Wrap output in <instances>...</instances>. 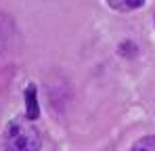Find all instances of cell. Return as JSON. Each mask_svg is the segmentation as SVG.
I'll return each instance as SVG.
<instances>
[{"label":"cell","instance_id":"cell-1","mask_svg":"<svg viewBox=\"0 0 155 151\" xmlns=\"http://www.w3.org/2000/svg\"><path fill=\"white\" fill-rule=\"evenodd\" d=\"M2 149L4 151H40L42 149V132L34 124L29 116L13 118L2 136Z\"/></svg>","mask_w":155,"mask_h":151},{"label":"cell","instance_id":"cell-2","mask_svg":"<svg viewBox=\"0 0 155 151\" xmlns=\"http://www.w3.org/2000/svg\"><path fill=\"white\" fill-rule=\"evenodd\" d=\"M107 4L120 13H130V11H136L145 4V0H107Z\"/></svg>","mask_w":155,"mask_h":151},{"label":"cell","instance_id":"cell-3","mask_svg":"<svg viewBox=\"0 0 155 151\" xmlns=\"http://www.w3.org/2000/svg\"><path fill=\"white\" fill-rule=\"evenodd\" d=\"M130 151H155V136H143L138 139Z\"/></svg>","mask_w":155,"mask_h":151},{"label":"cell","instance_id":"cell-4","mask_svg":"<svg viewBox=\"0 0 155 151\" xmlns=\"http://www.w3.org/2000/svg\"><path fill=\"white\" fill-rule=\"evenodd\" d=\"M2 46H4V38H2V32H0V52H2Z\"/></svg>","mask_w":155,"mask_h":151}]
</instances>
